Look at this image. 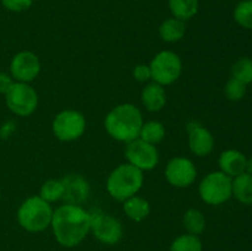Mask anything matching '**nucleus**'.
<instances>
[{
	"label": "nucleus",
	"instance_id": "obj_11",
	"mask_svg": "<svg viewBox=\"0 0 252 251\" xmlns=\"http://www.w3.org/2000/svg\"><path fill=\"white\" fill-rule=\"evenodd\" d=\"M41 71V62L38 57L30 51L15 54L10 63V75L19 83H31Z\"/></svg>",
	"mask_w": 252,
	"mask_h": 251
},
{
	"label": "nucleus",
	"instance_id": "obj_21",
	"mask_svg": "<svg viewBox=\"0 0 252 251\" xmlns=\"http://www.w3.org/2000/svg\"><path fill=\"white\" fill-rule=\"evenodd\" d=\"M139 138L144 142L155 145L165 138V127L159 121H149L143 123L140 128Z\"/></svg>",
	"mask_w": 252,
	"mask_h": 251
},
{
	"label": "nucleus",
	"instance_id": "obj_2",
	"mask_svg": "<svg viewBox=\"0 0 252 251\" xmlns=\"http://www.w3.org/2000/svg\"><path fill=\"white\" fill-rule=\"evenodd\" d=\"M143 116L139 108L133 103L116 106L105 118L106 132L118 142L129 143L139 138Z\"/></svg>",
	"mask_w": 252,
	"mask_h": 251
},
{
	"label": "nucleus",
	"instance_id": "obj_12",
	"mask_svg": "<svg viewBox=\"0 0 252 251\" xmlns=\"http://www.w3.org/2000/svg\"><path fill=\"white\" fill-rule=\"evenodd\" d=\"M165 177L170 185L184 188L193 184L197 177V169L189 159L177 157L167 162L165 167Z\"/></svg>",
	"mask_w": 252,
	"mask_h": 251
},
{
	"label": "nucleus",
	"instance_id": "obj_17",
	"mask_svg": "<svg viewBox=\"0 0 252 251\" xmlns=\"http://www.w3.org/2000/svg\"><path fill=\"white\" fill-rule=\"evenodd\" d=\"M123 211L132 220L142 221L149 216L150 204L147 199L135 194L123 201Z\"/></svg>",
	"mask_w": 252,
	"mask_h": 251
},
{
	"label": "nucleus",
	"instance_id": "obj_3",
	"mask_svg": "<svg viewBox=\"0 0 252 251\" xmlns=\"http://www.w3.org/2000/svg\"><path fill=\"white\" fill-rule=\"evenodd\" d=\"M144 182V175L142 170L127 164H121L108 175L106 181V188L117 201H126L129 197L135 196L142 188Z\"/></svg>",
	"mask_w": 252,
	"mask_h": 251
},
{
	"label": "nucleus",
	"instance_id": "obj_20",
	"mask_svg": "<svg viewBox=\"0 0 252 251\" xmlns=\"http://www.w3.org/2000/svg\"><path fill=\"white\" fill-rule=\"evenodd\" d=\"M169 7L172 16L186 22L198 12L199 0H169Z\"/></svg>",
	"mask_w": 252,
	"mask_h": 251
},
{
	"label": "nucleus",
	"instance_id": "obj_6",
	"mask_svg": "<svg viewBox=\"0 0 252 251\" xmlns=\"http://www.w3.org/2000/svg\"><path fill=\"white\" fill-rule=\"evenodd\" d=\"M152 79L162 86L170 85L180 78L182 73L181 58L172 51H161L149 64Z\"/></svg>",
	"mask_w": 252,
	"mask_h": 251
},
{
	"label": "nucleus",
	"instance_id": "obj_10",
	"mask_svg": "<svg viewBox=\"0 0 252 251\" xmlns=\"http://www.w3.org/2000/svg\"><path fill=\"white\" fill-rule=\"evenodd\" d=\"M125 154L128 162L142 171L153 170L159 162V153L155 145L144 142L140 138L127 143Z\"/></svg>",
	"mask_w": 252,
	"mask_h": 251
},
{
	"label": "nucleus",
	"instance_id": "obj_26",
	"mask_svg": "<svg viewBox=\"0 0 252 251\" xmlns=\"http://www.w3.org/2000/svg\"><path fill=\"white\" fill-rule=\"evenodd\" d=\"M234 20L246 30H252V0H243L234 9Z\"/></svg>",
	"mask_w": 252,
	"mask_h": 251
},
{
	"label": "nucleus",
	"instance_id": "obj_30",
	"mask_svg": "<svg viewBox=\"0 0 252 251\" xmlns=\"http://www.w3.org/2000/svg\"><path fill=\"white\" fill-rule=\"evenodd\" d=\"M14 84L15 80L12 79L11 75H9V74L6 73H0V94L6 95Z\"/></svg>",
	"mask_w": 252,
	"mask_h": 251
},
{
	"label": "nucleus",
	"instance_id": "obj_25",
	"mask_svg": "<svg viewBox=\"0 0 252 251\" xmlns=\"http://www.w3.org/2000/svg\"><path fill=\"white\" fill-rule=\"evenodd\" d=\"M233 78L243 81L244 84L249 85L252 83V59L248 57L238 59L231 68Z\"/></svg>",
	"mask_w": 252,
	"mask_h": 251
},
{
	"label": "nucleus",
	"instance_id": "obj_13",
	"mask_svg": "<svg viewBox=\"0 0 252 251\" xmlns=\"http://www.w3.org/2000/svg\"><path fill=\"white\" fill-rule=\"evenodd\" d=\"M189 132V145L191 152L197 157H207L213 152L214 137L207 128L202 127L197 122L187 125Z\"/></svg>",
	"mask_w": 252,
	"mask_h": 251
},
{
	"label": "nucleus",
	"instance_id": "obj_8",
	"mask_svg": "<svg viewBox=\"0 0 252 251\" xmlns=\"http://www.w3.org/2000/svg\"><path fill=\"white\" fill-rule=\"evenodd\" d=\"M52 129L54 135L62 142H73L84 134L86 120L79 111L64 110L54 117Z\"/></svg>",
	"mask_w": 252,
	"mask_h": 251
},
{
	"label": "nucleus",
	"instance_id": "obj_29",
	"mask_svg": "<svg viewBox=\"0 0 252 251\" xmlns=\"http://www.w3.org/2000/svg\"><path fill=\"white\" fill-rule=\"evenodd\" d=\"M133 76L137 79L140 83H145L149 79H152V71H150V66L147 64H138L133 70Z\"/></svg>",
	"mask_w": 252,
	"mask_h": 251
},
{
	"label": "nucleus",
	"instance_id": "obj_15",
	"mask_svg": "<svg viewBox=\"0 0 252 251\" xmlns=\"http://www.w3.org/2000/svg\"><path fill=\"white\" fill-rule=\"evenodd\" d=\"M246 160H248V157H245V154H243L239 150L228 149L221 153L218 164L221 172L234 179V177L245 172Z\"/></svg>",
	"mask_w": 252,
	"mask_h": 251
},
{
	"label": "nucleus",
	"instance_id": "obj_28",
	"mask_svg": "<svg viewBox=\"0 0 252 251\" xmlns=\"http://www.w3.org/2000/svg\"><path fill=\"white\" fill-rule=\"evenodd\" d=\"M2 6L12 12H21L30 9L33 4V0H0Z\"/></svg>",
	"mask_w": 252,
	"mask_h": 251
},
{
	"label": "nucleus",
	"instance_id": "obj_18",
	"mask_svg": "<svg viewBox=\"0 0 252 251\" xmlns=\"http://www.w3.org/2000/svg\"><path fill=\"white\" fill-rule=\"evenodd\" d=\"M159 33L162 41L174 43V42L180 41L186 33V25L182 20L176 19V17H170L165 20L159 27Z\"/></svg>",
	"mask_w": 252,
	"mask_h": 251
},
{
	"label": "nucleus",
	"instance_id": "obj_7",
	"mask_svg": "<svg viewBox=\"0 0 252 251\" xmlns=\"http://www.w3.org/2000/svg\"><path fill=\"white\" fill-rule=\"evenodd\" d=\"M90 217V231L94 236L106 245H115L122 239L123 228L121 221L115 217L106 214L100 209L89 212Z\"/></svg>",
	"mask_w": 252,
	"mask_h": 251
},
{
	"label": "nucleus",
	"instance_id": "obj_24",
	"mask_svg": "<svg viewBox=\"0 0 252 251\" xmlns=\"http://www.w3.org/2000/svg\"><path fill=\"white\" fill-rule=\"evenodd\" d=\"M64 187L62 180H48L44 182L39 191V197L48 203L56 202L63 198Z\"/></svg>",
	"mask_w": 252,
	"mask_h": 251
},
{
	"label": "nucleus",
	"instance_id": "obj_4",
	"mask_svg": "<svg viewBox=\"0 0 252 251\" xmlns=\"http://www.w3.org/2000/svg\"><path fill=\"white\" fill-rule=\"evenodd\" d=\"M53 209L51 203L39 196L29 197L17 211V221L27 231L38 233L51 225Z\"/></svg>",
	"mask_w": 252,
	"mask_h": 251
},
{
	"label": "nucleus",
	"instance_id": "obj_32",
	"mask_svg": "<svg viewBox=\"0 0 252 251\" xmlns=\"http://www.w3.org/2000/svg\"><path fill=\"white\" fill-rule=\"evenodd\" d=\"M240 1H243V0H240Z\"/></svg>",
	"mask_w": 252,
	"mask_h": 251
},
{
	"label": "nucleus",
	"instance_id": "obj_5",
	"mask_svg": "<svg viewBox=\"0 0 252 251\" xmlns=\"http://www.w3.org/2000/svg\"><path fill=\"white\" fill-rule=\"evenodd\" d=\"M198 192L207 204H223L233 196V179L221 171L209 172L199 184Z\"/></svg>",
	"mask_w": 252,
	"mask_h": 251
},
{
	"label": "nucleus",
	"instance_id": "obj_27",
	"mask_svg": "<svg viewBox=\"0 0 252 251\" xmlns=\"http://www.w3.org/2000/svg\"><path fill=\"white\" fill-rule=\"evenodd\" d=\"M246 84H244L243 81L238 80L235 78L229 79L228 83H226L225 88H224V93L228 100L230 101H240L243 100L244 96L246 94Z\"/></svg>",
	"mask_w": 252,
	"mask_h": 251
},
{
	"label": "nucleus",
	"instance_id": "obj_31",
	"mask_svg": "<svg viewBox=\"0 0 252 251\" xmlns=\"http://www.w3.org/2000/svg\"><path fill=\"white\" fill-rule=\"evenodd\" d=\"M245 172H246V174L251 175V176H252V157H249V159L246 160Z\"/></svg>",
	"mask_w": 252,
	"mask_h": 251
},
{
	"label": "nucleus",
	"instance_id": "obj_1",
	"mask_svg": "<svg viewBox=\"0 0 252 251\" xmlns=\"http://www.w3.org/2000/svg\"><path fill=\"white\" fill-rule=\"evenodd\" d=\"M51 226L61 245L74 248L79 245L90 231L89 212L75 204H62L53 211Z\"/></svg>",
	"mask_w": 252,
	"mask_h": 251
},
{
	"label": "nucleus",
	"instance_id": "obj_22",
	"mask_svg": "<svg viewBox=\"0 0 252 251\" xmlns=\"http://www.w3.org/2000/svg\"><path fill=\"white\" fill-rule=\"evenodd\" d=\"M184 226L189 234H201L206 228V218L203 213L196 208L189 209L184 216Z\"/></svg>",
	"mask_w": 252,
	"mask_h": 251
},
{
	"label": "nucleus",
	"instance_id": "obj_16",
	"mask_svg": "<svg viewBox=\"0 0 252 251\" xmlns=\"http://www.w3.org/2000/svg\"><path fill=\"white\" fill-rule=\"evenodd\" d=\"M140 98H142L143 106L148 111L157 112L161 110L166 103V93H165L164 86L153 81L143 89Z\"/></svg>",
	"mask_w": 252,
	"mask_h": 251
},
{
	"label": "nucleus",
	"instance_id": "obj_14",
	"mask_svg": "<svg viewBox=\"0 0 252 251\" xmlns=\"http://www.w3.org/2000/svg\"><path fill=\"white\" fill-rule=\"evenodd\" d=\"M64 187L63 198L65 203L79 206L86 201L90 193L89 182L79 174H68L62 179Z\"/></svg>",
	"mask_w": 252,
	"mask_h": 251
},
{
	"label": "nucleus",
	"instance_id": "obj_23",
	"mask_svg": "<svg viewBox=\"0 0 252 251\" xmlns=\"http://www.w3.org/2000/svg\"><path fill=\"white\" fill-rule=\"evenodd\" d=\"M170 251H202V241L194 234H184L172 241Z\"/></svg>",
	"mask_w": 252,
	"mask_h": 251
},
{
	"label": "nucleus",
	"instance_id": "obj_9",
	"mask_svg": "<svg viewBox=\"0 0 252 251\" xmlns=\"http://www.w3.org/2000/svg\"><path fill=\"white\" fill-rule=\"evenodd\" d=\"M6 105L11 112L20 117H27L36 111L38 96L36 90L27 83L15 81L9 93L5 95Z\"/></svg>",
	"mask_w": 252,
	"mask_h": 251
},
{
	"label": "nucleus",
	"instance_id": "obj_19",
	"mask_svg": "<svg viewBox=\"0 0 252 251\" xmlns=\"http://www.w3.org/2000/svg\"><path fill=\"white\" fill-rule=\"evenodd\" d=\"M233 196L240 203L252 206V176L243 172L233 179Z\"/></svg>",
	"mask_w": 252,
	"mask_h": 251
}]
</instances>
